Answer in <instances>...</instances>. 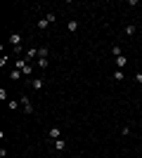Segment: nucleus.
Wrapping results in <instances>:
<instances>
[{"instance_id": "nucleus-7", "label": "nucleus", "mask_w": 142, "mask_h": 158, "mask_svg": "<svg viewBox=\"0 0 142 158\" xmlns=\"http://www.w3.org/2000/svg\"><path fill=\"white\" fill-rule=\"evenodd\" d=\"M54 149L64 151V149H66V142H64V139H54Z\"/></svg>"}, {"instance_id": "nucleus-3", "label": "nucleus", "mask_w": 142, "mask_h": 158, "mask_svg": "<svg viewBox=\"0 0 142 158\" xmlns=\"http://www.w3.org/2000/svg\"><path fill=\"white\" fill-rule=\"evenodd\" d=\"M9 45H14V47H21V35H19V33H12V35H9Z\"/></svg>"}, {"instance_id": "nucleus-4", "label": "nucleus", "mask_w": 142, "mask_h": 158, "mask_svg": "<svg viewBox=\"0 0 142 158\" xmlns=\"http://www.w3.org/2000/svg\"><path fill=\"white\" fill-rule=\"evenodd\" d=\"M47 135H50V139H59V137H62V130H59V127H50Z\"/></svg>"}, {"instance_id": "nucleus-13", "label": "nucleus", "mask_w": 142, "mask_h": 158, "mask_svg": "<svg viewBox=\"0 0 142 158\" xmlns=\"http://www.w3.org/2000/svg\"><path fill=\"white\" fill-rule=\"evenodd\" d=\"M47 24H50V21H47V19H40V21H38V28H47Z\"/></svg>"}, {"instance_id": "nucleus-16", "label": "nucleus", "mask_w": 142, "mask_h": 158, "mask_svg": "<svg viewBox=\"0 0 142 158\" xmlns=\"http://www.w3.org/2000/svg\"><path fill=\"white\" fill-rule=\"evenodd\" d=\"M45 19H47V21L52 24V21H57V14H54V12H50V14H47V17H45Z\"/></svg>"}, {"instance_id": "nucleus-2", "label": "nucleus", "mask_w": 142, "mask_h": 158, "mask_svg": "<svg viewBox=\"0 0 142 158\" xmlns=\"http://www.w3.org/2000/svg\"><path fill=\"white\" fill-rule=\"evenodd\" d=\"M19 102H21V106H24V111H26V113H33V104H31V99L24 97V99H19Z\"/></svg>"}, {"instance_id": "nucleus-14", "label": "nucleus", "mask_w": 142, "mask_h": 158, "mask_svg": "<svg viewBox=\"0 0 142 158\" xmlns=\"http://www.w3.org/2000/svg\"><path fill=\"white\" fill-rule=\"evenodd\" d=\"M47 54H50V50H47V47H40V57H45V59H47ZM40 57H38V59H40Z\"/></svg>"}, {"instance_id": "nucleus-15", "label": "nucleus", "mask_w": 142, "mask_h": 158, "mask_svg": "<svg viewBox=\"0 0 142 158\" xmlns=\"http://www.w3.org/2000/svg\"><path fill=\"white\" fill-rule=\"evenodd\" d=\"M111 52H114V57H121V47H118V45H114V47H111Z\"/></svg>"}, {"instance_id": "nucleus-5", "label": "nucleus", "mask_w": 142, "mask_h": 158, "mask_svg": "<svg viewBox=\"0 0 142 158\" xmlns=\"http://www.w3.org/2000/svg\"><path fill=\"white\" fill-rule=\"evenodd\" d=\"M43 85H45L43 78H33V80H31V88H33V90H43Z\"/></svg>"}, {"instance_id": "nucleus-12", "label": "nucleus", "mask_w": 142, "mask_h": 158, "mask_svg": "<svg viewBox=\"0 0 142 158\" xmlns=\"http://www.w3.org/2000/svg\"><path fill=\"white\" fill-rule=\"evenodd\" d=\"M114 78L118 80V83H121V80L125 78V76H123V71H121V69H116V71H114Z\"/></svg>"}, {"instance_id": "nucleus-6", "label": "nucleus", "mask_w": 142, "mask_h": 158, "mask_svg": "<svg viewBox=\"0 0 142 158\" xmlns=\"http://www.w3.org/2000/svg\"><path fill=\"white\" fill-rule=\"evenodd\" d=\"M36 57H40V50H36V47H33V50H28V52H26V62L36 59Z\"/></svg>"}, {"instance_id": "nucleus-8", "label": "nucleus", "mask_w": 142, "mask_h": 158, "mask_svg": "<svg viewBox=\"0 0 142 158\" xmlns=\"http://www.w3.org/2000/svg\"><path fill=\"white\" fill-rule=\"evenodd\" d=\"M66 28H69L71 33H73V31H76V28H78V21H76V19H71L69 24H66Z\"/></svg>"}, {"instance_id": "nucleus-10", "label": "nucleus", "mask_w": 142, "mask_h": 158, "mask_svg": "<svg viewBox=\"0 0 142 158\" xmlns=\"http://www.w3.org/2000/svg\"><path fill=\"white\" fill-rule=\"evenodd\" d=\"M21 76H24V73H21V71H19V69H14V71H12V73H9V78H12V80H19V78H21Z\"/></svg>"}, {"instance_id": "nucleus-9", "label": "nucleus", "mask_w": 142, "mask_h": 158, "mask_svg": "<svg viewBox=\"0 0 142 158\" xmlns=\"http://www.w3.org/2000/svg\"><path fill=\"white\" fill-rule=\"evenodd\" d=\"M116 64H118V69H123L125 64H128V59H125L123 54H121V57H116Z\"/></svg>"}, {"instance_id": "nucleus-17", "label": "nucleus", "mask_w": 142, "mask_h": 158, "mask_svg": "<svg viewBox=\"0 0 142 158\" xmlns=\"http://www.w3.org/2000/svg\"><path fill=\"white\" fill-rule=\"evenodd\" d=\"M19 104H21V102H9L7 106H9V109H12V111H14V109H19Z\"/></svg>"}, {"instance_id": "nucleus-1", "label": "nucleus", "mask_w": 142, "mask_h": 158, "mask_svg": "<svg viewBox=\"0 0 142 158\" xmlns=\"http://www.w3.org/2000/svg\"><path fill=\"white\" fill-rule=\"evenodd\" d=\"M14 69H19L24 76H31V71H33V69H31V64H28L26 59H19V62H14Z\"/></svg>"}, {"instance_id": "nucleus-11", "label": "nucleus", "mask_w": 142, "mask_h": 158, "mask_svg": "<svg viewBox=\"0 0 142 158\" xmlns=\"http://www.w3.org/2000/svg\"><path fill=\"white\" fill-rule=\"evenodd\" d=\"M38 66H40V69H47V66H50V62H47V59H45V57H40V59H38Z\"/></svg>"}]
</instances>
